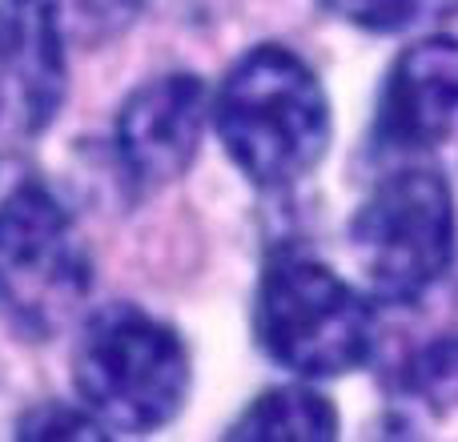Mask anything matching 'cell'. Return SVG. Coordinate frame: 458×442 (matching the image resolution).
Listing matches in <instances>:
<instances>
[{"label":"cell","instance_id":"1","mask_svg":"<svg viewBox=\"0 0 458 442\" xmlns=\"http://www.w3.org/2000/svg\"><path fill=\"white\" fill-rule=\"evenodd\" d=\"M214 133L258 190L306 182L330 149V97L285 45H253L214 89Z\"/></svg>","mask_w":458,"mask_h":442},{"label":"cell","instance_id":"2","mask_svg":"<svg viewBox=\"0 0 458 442\" xmlns=\"http://www.w3.org/2000/svg\"><path fill=\"white\" fill-rule=\"evenodd\" d=\"M253 338L293 378H342L378 358V302L326 261L277 250L253 293Z\"/></svg>","mask_w":458,"mask_h":442},{"label":"cell","instance_id":"3","mask_svg":"<svg viewBox=\"0 0 458 442\" xmlns=\"http://www.w3.org/2000/svg\"><path fill=\"white\" fill-rule=\"evenodd\" d=\"M350 253L378 306L414 310L438 293L458 253V206L443 169L398 161L350 217Z\"/></svg>","mask_w":458,"mask_h":442},{"label":"cell","instance_id":"4","mask_svg":"<svg viewBox=\"0 0 458 442\" xmlns=\"http://www.w3.org/2000/svg\"><path fill=\"white\" fill-rule=\"evenodd\" d=\"M193 366L182 334L133 302H109L81 322L72 390L109 435H153L182 414Z\"/></svg>","mask_w":458,"mask_h":442},{"label":"cell","instance_id":"5","mask_svg":"<svg viewBox=\"0 0 458 442\" xmlns=\"http://www.w3.org/2000/svg\"><path fill=\"white\" fill-rule=\"evenodd\" d=\"M89 290L93 258L72 214L45 182H16L0 198V326L24 342L56 338Z\"/></svg>","mask_w":458,"mask_h":442},{"label":"cell","instance_id":"6","mask_svg":"<svg viewBox=\"0 0 458 442\" xmlns=\"http://www.w3.org/2000/svg\"><path fill=\"white\" fill-rule=\"evenodd\" d=\"M206 125H214V93L198 72H161L125 97L113 125V149L133 193H157L193 166Z\"/></svg>","mask_w":458,"mask_h":442},{"label":"cell","instance_id":"7","mask_svg":"<svg viewBox=\"0 0 458 442\" xmlns=\"http://www.w3.org/2000/svg\"><path fill=\"white\" fill-rule=\"evenodd\" d=\"M458 133V37L435 32L394 56L378 89L370 149L390 161L435 153Z\"/></svg>","mask_w":458,"mask_h":442},{"label":"cell","instance_id":"8","mask_svg":"<svg viewBox=\"0 0 458 442\" xmlns=\"http://www.w3.org/2000/svg\"><path fill=\"white\" fill-rule=\"evenodd\" d=\"M64 45L56 0H0V89L24 133L53 125L61 109Z\"/></svg>","mask_w":458,"mask_h":442},{"label":"cell","instance_id":"9","mask_svg":"<svg viewBox=\"0 0 458 442\" xmlns=\"http://www.w3.org/2000/svg\"><path fill=\"white\" fill-rule=\"evenodd\" d=\"M225 438L245 442H326L338 438V411L314 387L290 382V387L261 390L250 406L233 419Z\"/></svg>","mask_w":458,"mask_h":442},{"label":"cell","instance_id":"10","mask_svg":"<svg viewBox=\"0 0 458 442\" xmlns=\"http://www.w3.org/2000/svg\"><path fill=\"white\" fill-rule=\"evenodd\" d=\"M386 390L406 403H438L458 390V306L427 338L398 350L386 366Z\"/></svg>","mask_w":458,"mask_h":442},{"label":"cell","instance_id":"11","mask_svg":"<svg viewBox=\"0 0 458 442\" xmlns=\"http://www.w3.org/2000/svg\"><path fill=\"white\" fill-rule=\"evenodd\" d=\"M322 8L366 32H406L454 16L458 0H322Z\"/></svg>","mask_w":458,"mask_h":442},{"label":"cell","instance_id":"12","mask_svg":"<svg viewBox=\"0 0 458 442\" xmlns=\"http://www.w3.org/2000/svg\"><path fill=\"white\" fill-rule=\"evenodd\" d=\"M56 8H61V24L69 40L105 45L137 21L145 0H56Z\"/></svg>","mask_w":458,"mask_h":442},{"label":"cell","instance_id":"13","mask_svg":"<svg viewBox=\"0 0 458 442\" xmlns=\"http://www.w3.org/2000/svg\"><path fill=\"white\" fill-rule=\"evenodd\" d=\"M16 438H109L85 403H37L21 414Z\"/></svg>","mask_w":458,"mask_h":442},{"label":"cell","instance_id":"14","mask_svg":"<svg viewBox=\"0 0 458 442\" xmlns=\"http://www.w3.org/2000/svg\"><path fill=\"white\" fill-rule=\"evenodd\" d=\"M0 109H4V89H0Z\"/></svg>","mask_w":458,"mask_h":442}]
</instances>
